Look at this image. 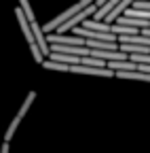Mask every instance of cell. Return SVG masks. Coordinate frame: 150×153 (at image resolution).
<instances>
[{"instance_id": "obj_8", "label": "cell", "mask_w": 150, "mask_h": 153, "mask_svg": "<svg viewBox=\"0 0 150 153\" xmlns=\"http://www.w3.org/2000/svg\"><path fill=\"white\" fill-rule=\"evenodd\" d=\"M133 9H140V11H150V0H135V2H133Z\"/></svg>"}, {"instance_id": "obj_6", "label": "cell", "mask_w": 150, "mask_h": 153, "mask_svg": "<svg viewBox=\"0 0 150 153\" xmlns=\"http://www.w3.org/2000/svg\"><path fill=\"white\" fill-rule=\"evenodd\" d=\"M42 68H47V70H57V72H70V66H68V64H59V62H53V60H45V62H42Z\"/></svg>"}, {"instance_id": "obj_7", "label": "cell", "mask_w": 150, "mask_h": 153, "mask_svg": "<svg viewBox=\"0 0 150 153\" xmlns=\"http://www.w3.org/2000/svg\"><path fill=\"white\" fill-rule=\"evenodd\" d=\"M83 66H95V68H108L104 60H97V57H80Z\"/></svg>"}, {"instance_id": "obj_1", "label": "cell", "mask_w": 150, "mask_h": 153, "mask_svg": "<svg viewBox=\"0 0 150 153\" xmlns=\"http://www.w3.org/2000/svg\"><path fill=\"white\" fill-rule=\"evenodd\" d=\"M97 13V7L95 4H91V7H87L85 11H80V13H76L72 19H68V22L64 24V26H59L57 28V34H66L68 30H74V28H78L80 26V22H87V17L89 15H95Z\"/></svg>"}, {"instance_id": "obj_4", "label": "cell", "mask_w": 150, "mask_h": 153, "mask_svg": "<svg viewBox=\"0 0 150 153\" xmlns=\"http://www.w3.org/2000/svg\"><path fill=\"white\" fill-rule=\"evenodd\" d=\"M83 28L85 30H97V32H110L112 34V24L95 22V19H87V22H83Z\"/></svg>"}, {"instance_id": "obj_2", "label": "cell", "mask_w": 150, "mask_h": 153, "mask_svg": "<svg viewBox=\"0 0 150 153\" xmlns=\"http://www.w3.org/2000/svg\"><path fill=\"white\" fill-rule=\"evenodd\" d=\"M49 45H70V47H87V41L80 36H66V34H47Z\"/></svg>"}, {"instance_id": "obj_5", "label": "cell", "mask_w": 150, "mask_h": 153, "mask_svg": "<svg viewBox=\"0 0 150 153\" xmlns=\"http://www.w3.org/2000/svg\"><path fill=\"white\" fill-rule=\"evenodd\" d=\"M34 100H36V91H30V94H28V98H26V100H23V104H21V108H19V113L15 115V117L19 119V121L26 117V113H28V108L32 106V102H34Z\"/></svg>"}, {"instance_id": "obj_3", "label": "cell", "mask_w": 150, "mask_h": 153, "mask_svg": "<svg viewBox=\"0 0 150 153\" xmlns=\"http://www.w3.org/2000/svg\"><path fill=\"white\" fill-rule=\"evenodd\" d=\"M70 72H76V74H91V76H106V79L116 76L110 68H95V66H83V64L70 66Z\"/></svg>"}, {"instance_id": "obj_9", "label": "cell", "mask_w": 150, "mask_h": 153, "mask_svg": "<svg viewBox=\"0 0 150 153\" xmlns=\"http://www.w3.org/2000/svg\"><path fill=\"white\" fill-rule=\"evenodd\" d=\"M0 149H2V151H0V153H9V143H4L2 147H0Z\"/></svg>"}]
</instances>
